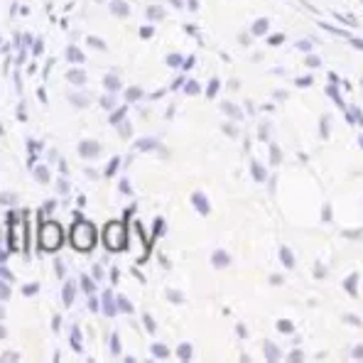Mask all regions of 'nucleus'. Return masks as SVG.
I'll return each instance as SVG.
<instances>
[{"label":"nucleus","mask_w":363,"mask_h":363,"mask_svg":"<svg viewBox=\"0 0 363 363\" xmlns=\"http://www.w3.org/2000/svg\"><path fill=\"white\" fill-rule=\"evenodd\" d=\"M3 336H5V329H3V327H0V339H3Z\"/></svg>","instance_id":"obj_17"},{"label":"nucleus","mask_w":363,"mask_h":363,"mask_svg":"<svg viewBox=\"0 0 363 363\" xmlns=\"http://www.w3.org/2000/svg\"><path fill=\"white\" fill-rule=\"evenodd\" d=\"M113 10H116V13H118V15H125V13H128L125 5H123V3H113Z\"/></svg>","instance_id":"obj_11"},{"label":"nucleus","mask_w":363,"mask_h":363,"mask_svg":"<svg viewBox=\"0 0 363 363\" xmlns=\"http://www.w3.org/2000/svg\"><path fill=\"white\" fill-rule=\"evenodd\" d=\"M10 238H13V250H23L25 248V223L13 221V233H10Z\"/></svg>","instance_id":"obj_4"},{"label":"nucleus","mask_w":363,"mask_h":363,"mask_svg":"<svg viewBox=\"0 0 363 363\" xmlns=\"http://www.w3.org/2000/svg\"><path fill=\"white\" fill-rule=\"evenodd\" d=\"M72 101H74V104H79V106L86 104V99H84V96H72Z\"/></svg>","instance_id":"obj_14"},{"label":"nucleus","mask_w":363,"mask_h":363,"mask_svg":"<svg viewBox=\"0 0 363 363\" xmlns=\"http://www.w3.org/2000/svg\"><path fill=\"white\" fill-rule=\"evenodd\" d=\"M106 86H108V89H118V82H116L113 77H108V79H106Z\"/></svg>","instance_id":"obj_13"},{"label":"nucleus","mask_w":363,"mask_h":363,"mask_svg":"<svg viewBox=\"0 0 363 363\" xmlns=\"http://www.w3.org/2000/svg\"><path fill=\"white\" fill-rule=\"evenodd\" d=\"M72 300H74V287L67 285L64 287V304H72Z\"/></svg>","instance_id":"obj_6"},{"label":"nucleus","mask_w":363,"mask_h":363,"mask_svg":"<svg viewBox=\"0 0 363 363\" xmlns=\"http://www.w3.org/2000/svg\"><path fill=\"white\" fill-rule=\"evenodd\" d=\"M35 177L40 179V182H47V179H50V174H47V169H45V167H37V169H35Z\"/></svg>","instance_id":"obj_7"},{"label":"nucleus","mask_w":363,"mask_h":363,"mask_svg":"<svg viewBox=\"0 0 363 363\" xmlns=\"http://www.w3.org/2000/svg\"><path fill=\"white\" fill-rule=\"evenodd\" d=\"M104 241L111 250L125 248V243H128L125 226H123V223H108V226H106V233H104Z\"/></svg>","instance_id":"obj_3"},{"label":"nucleus","mask_w":363,"mask_h":363,"mask_svg":"<svg viewBox=\"0 0 363 363\" xmlns=\"http://www.w3.org/2000/svg\"><path fill=\"white\" fill-rule=\"evenodd\" d=\"M155 354H157V356H164V354H167V349H164V346H155Z\"/></svg>","instance_id":"obj_15"},{"label":"nucleus","mask_w":363,"mask_h":363,"mask_svg":"<svg viewBox=\"0 0 363 363\" xmlns=\"http://www.w3.org/2000/svg\"><path fill=\"white\" fill-rule=\"evenodd\" d=\"M32 292H37V285H28V287H25V295H32Z\"/></svg>","instance_id":"obj_16"},{"label":"nucleus","mask_w":363,"mask_h":363,"mask_svg":"<svg viewBox=\"0 0 363 363\" xmlns=\"http://www.w3.org/2000/svg\"><path fill=\"white\" fill-rule=\"evenodd\" d=\"M72 243H74V248H77V250L94 248V243H96L94 226H91V223H86V221L77 223V226L72 228Z\"/></svg>","instance_id":"obj_1"},{"label":"nucleus","mask_w":363,"mask_h":363,"mask_svg":"<svg viewBox=\"0 0 363 363\" xmlns=\"http://www.w3.org/2000/svg\"><path fill=\"white\" fill-rule=\"evenodd\" d=\"M82 155H86V157H91V155H99V145H96V143H84Z\"/></svg>","instance_id":"obj_5"},{"label":"nucleus","mask_w":363,"mask_h":363,"mask_svg":"<svg viewBox=\"0 0 363 363\" xmlns=\"http://www.w3.org/2000/svg\"><path fill=\"white\" fill-rule=\"evenodd\" d=\"M69 79H72L74 84H84V74H79V72H72L69 74Z\"/></svg>","instance_id":"obj_9"},{"label":"nucleus","mask_w":363,"mask_h":363,"mask_svg":"<svg viewBox=\"0 0 363 363\" xmlns=\"http://www.w3.org/2000/svg\"><path fill=\"white\" fill-rule=\"evenodd\" d=\"M0 319H3V307H0Z\"/></svg>","instance_id":"obj_18"},{"label":"nucleus","mask_w":363,"mask_h":363,"mask_svg":"<svg viewBox=\"0 0 363 363\" xmlns=\"http://www.w3.org/2000/svg\"><path fill=\"white\" fill-rule=\"evenodd\" d=\"M10 297V287L5 282H0V300H8Z\"/></svg>","instance_id":"obj_8"},{"label":"nucleus","mask_w":363,"mask_h":363,"mask_svg":"<svg viewBox=\"0 0 363 363\" xmlns=\"http://www.w3.org/2000/svg\"><path fill=\"white\" fill-rule=\"evenodd\" d=\"M69 60H74V62H82V55H79L77 50H69Z\"/></svg>","instance_id":"obj_12"},{"label":"nucleus","mask_w":363,"mask_h":363,"mask_svg":"<svg viewBox=\"0 0 363 363\" xmlns=\"http://www.w3.org/2000/svg\"><path fill=\"white\" fill-rule=\"evenodd\" d=\"M15 194H0V204H13Z\"/></svg>","instance_id":"obj_10"},{"label":"nucleus","mask_w":363,"mask_h":363,"mask_svg":"<svg viewBox=\"0 0 363 363\" xmlns=\"http://www.w3.org/2000/svg\"><path fill=\"white\" fill-rule=\"evenodd\" d=\"M40 243L45 250H57L62 245V228L55 221H47L40 231Z\"/></svg>","instance_id":"obj_2"}]
</instances>
